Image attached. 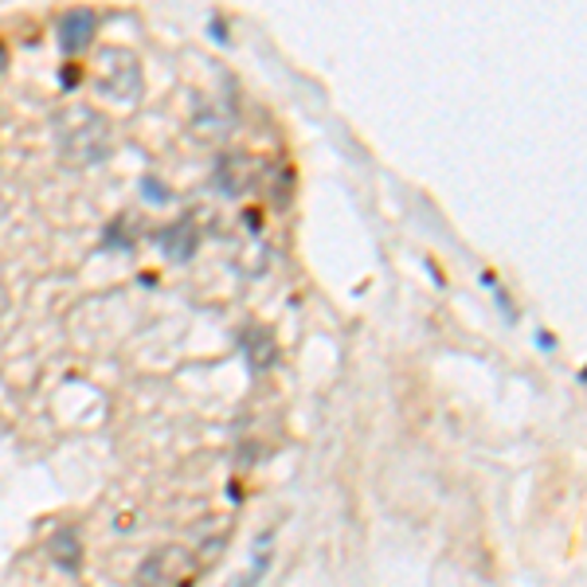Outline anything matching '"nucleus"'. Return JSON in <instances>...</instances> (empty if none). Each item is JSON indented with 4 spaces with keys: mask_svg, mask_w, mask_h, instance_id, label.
Listing matches in <instances>:
<instances>
[{
    "mask_svg": "<svg viewBox=\"0 0 587 587\" xmlns=\"http://www.w3.org/2000/svg\"><path fill=\"white\" fill-rule=\"evenodd\" d=\"M55 141L67 165H95L110 153V122L90 107H63L55 114Z\"/></svg>",
    "mask_w": 587,
    "mask_h": 587,
    "instance_id": "obj_1",
    "label": "nucleus"
},
{
    "mask_svg": "<svg viewBox=\"0 0 587 587\" xmlns=\"http://www.w3.org/2000/svg\"><path fill=\"white\" fill-rule=\"evenodd\" d=\"M95 87L98 95L114 98L122 107L137 102L141 98V63L129 48H102L98 51V63H95Z\"/></svg>",
    "mask_w": 587,
    "mask_h": 587,
    "instance_id": "obj_2",
    "label": "nucleus"
},
{
    "mask_svg": "<svg viewBox=\"0 0 587 587\" xmlns=\"http://www.w3.org/2000/svg\"><path fill=\"white\" fill-rule=\"evenodd\" d=\"M196 557L180 545H165L149 552L137 567V587H185L196 576Z\"/></svg>",
    "mask_w": 587,
    "mask_h": 587,
    "instance_id": "obj_3",
    "label": "nucleus"
},
{
    "mask_svg": "<svg viewBox=\"0 0 587 587\" xmlns=\"http://www.w3.org/2000/svg\"><path fill=\"white\" fill-rule=\"evenodd\" d=\"M98 28V16L90 9H71L59 16V48L67 51V55H78V51L90 48V39H95Z\"/></svg>",
    "mask_w": 587,
    "mask_h": 587,
    "instance_id": "obj_4",
    "label": "nucleus"
},
{
    "mask_svg": "<svg viewBox=\"0 0 587 587\" xmlns=\"http://www.w3.org/2000/svg\"><path fill=\"white\" fill-rule=\"evenodd\" d=\"M161 251H165L168 259H176V263L192 259L196 254V224L192 220H176V224H168L165 232H161Z\"/></svg>",
    "mask_w": 587,
    "mask_h": 587,
    "instance_id": "obj_5",
    "label": "nucleus"
},
{
    "mask_svg": "<svg viewBox=\"0 0 587 587\" xmlns=\"http://www.w3.org/2000/svg\"><path fill=\"white\" fill-rule=\"evenodd\" d=\"M251 161L247 157H227V161H220V173H215V180H220V188H224V196H243L247 185H251Z\"/></svg>",
    "mask_w": 587,
    "mask_h": 587,
    "instance_id": "obj_6",
    "label": "nucleus"
},
{
    "mask_svg": "<svg viewBox=\"0 0 587 587\" xmlns=\"http://www.w3.org/2000/svg\"><path fill=\"white\" fill-rule=\"evenodd\" d=\"M48 552H51V560H55L59 567H75L78 564V540H75V533H59V537L48 545Z\"/></svg>",
    "mask_w": 587,
    "mask_h": 587,
    "instance_id": "obj_7",
    "label": "nucleus"
},
{
    "mask_svg": "<svg viewBox=\"0 0 587 587\" xmlns=\"http://www.w3.org/2000/svg\"><path fill=\"white\" fill-rule=\"evenodd\" d=\"M266 567H271V552H263V557L254 560V564H251V572H247L243 579H235V587H251V584H259V579L266 576Z\"/></svg>",
    "mask_w": 587,
    "mask_h": 587,
    "instance_id": "obj_8",
    "label": "nucleus"
},
{
    "mask_svg": "<svg viewBox=\"0 0 587 587\" xmlns=\"http://www.w3.org/2000/svg\"><path fill=\"white\" fill-rule=\"evenodd\" d=\"M141 188H146V200H149V204H165V200H168V188L161 185L157 176H146V180H141Z\"/></svg>",
    "mask_w": 587,
    "mask_h": 587,
    "instance_id": "obj_9",
    "label": "nucleus"
},
{
    "mask_svg": "<svg viewBox=\"0 0 587 587\" xmlns=\"http://www.w3.org/2000/svg\"><path fill=\"white\" fill-rule=\"evenodd\" d=\"M107 247H129V239L122 235V224H114L110 227V235H107Z\"/></svg>",
    "mask_w": 587,
    "mask_h": 587,
    "instance_id": "obj_10",
    "label": "nucleus"
},
{
    "mask_svg": "<svg viewBox=\"0 0 587 587\" xmlns=\"http://www.w3.org/2000/svg\"><path fill=\"white\" fill-rule=\"evenodd\" d=\"M537 345H545V349H552V345H557V337H552V333H537Z\"/></svg>",
    "mask_w": 587,
    "mask_h": 587,
    "instance_id": "obj_11",
    "label": "nucleus"
},
{
    "mask_svg": "<svg viewBox=\"0 0 587 587\" xmlns=\"http://www.w3.org/2000/svg\"><path fill=\"white\" fill-rule=\"evenodd\" d=\"M4 67H9V48L0 43V75H4Z\"/></svg>",
    "mask_w": 587,
    "mask_h": 587,
    "instance_id": "obj_12",
    "label": "nucleus"
}]
</instances>
